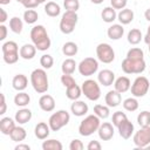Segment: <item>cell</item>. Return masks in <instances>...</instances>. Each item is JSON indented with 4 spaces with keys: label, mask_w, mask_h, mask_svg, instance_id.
Returning a JSON list of instances; mask_svg holds the SVG:
<instances>
[{
    "label": "cell",
    "mask_w": 150,
    "mask_h": 150,
    "mask_svg": "<svg viewBox=\"0 0 150 150\" xmlns=\"http://www.w3.org/2000/svg\"><path fill=\"white\" fill-rule=\"evenodd\" d=\"M30 40L38 50L45 52L50 47V39L42 25H36L30 29Z\"/></svg>",
    "instance_id": "6da1fadb"
},
{
    "label": "cell",
    "mask_w": 150,
    "mask_h": 150,
    "mask_svg": "<svg viewBox=\"0 0 150 150\" xmlns=\"http://www.w3.org/2000/svg\"><path fill=\"white\" fill-rule=\"evenodd\" d=\"M104 101L107 103V105L109 108H115L117 105L121 104V101H122V97H121V93H118L117 90H109L107 94H105V97H104Z\"/></svg>",
    "instance_id": "9a60e30c"
},
{
    "label": "cell",
    "mask_w": 150,
    "mask_h": 150,
    "mask_svg": "<svg viewBox=\"0 0 150 150\" xmlns=\"http://www.w3.org/2000/svg\"><path fill=\"white\" fill-rule=\"evenodd\" d=\"M9 28L13 33L15 34H20L22 32V28H23V22L20 18L18 16H13L11 20H9Z\"/></svg>",
    "instance_id": "e575fe53"
},
{
    "label": "cell",
    "mask_w": 150,
    "mask_h": 150,
    "mask_svg": "<svg viewBox=\"0 0 150 150\" xmlns=\"http://www.w3.org/2000/svg\"><path fill=\"white\" fill-rule=\"evenodd\" d=\"M146 149H150V144H149V145H148V146H146Z\"/></svg>",
    "instance_id": "94428289"
},
{
    "label": "cell",
    "mask_w": 150,
    "mask_h": 150,
    "mask_svg": "<svg viewBox=\"0 0 150 150\" xmlns=\"http://www.w3.org/2000/svg\"><path fill=\"white\" fill-rule=\"evenodd\" d=\"M30 83L34 88V90L39 94H43L48 90L49 84H48V76L45 69H34L30 74Z\"/></svg>",
    "instance_id": "7a4b0ae2"
},
{
    "label": "cell",
    "mask_w": 150,
    "mask_h": 150,
    "mask_svg": "<svg viewBox=\"0 0 150 150\" xmlns=\"http://www.w3.org/2000/svg\"><path fill=\"white\" fill-rule=\"evenodd\" d=\"M77 50H79V47L73 41H68L62 46V53L66 56H74L77 54Z\"/></svg>",
    "instance_id": "1f68e13d"
},
{
    "label": "cell",
    "mask_w": 150,
    "mask_h": 150,
    "mask_svg": "<svg viewBox=\"0 0 150 150\" xmlns=\"http://www.w3.org/2000/svg\"><path fill=\"white\" fill-rule=\"evenodd\" d=\"M6 36H7V27H6L4 23H1V25H0V40H1V41L5 40Z\"/></svg>",
    "instance_id": "816d5d0a"
},
{
    "label": "cell",
    "mask_w": 150,
    "mask_h": 150,
    "mask_svg": "<svg viewBox=\"0 0 150 150\" xmlns=\"http://www.w3.org/2000/svg\"><path fill=\"white\" fill-rule=\"evenodd\" d=\"M149 46V53H150V45H148Z\"/></svg>",
    "instance_id": "6125c7cd"
},
{
    "label": "cell",
    "mask_w": 150,
    "mask_h": 150,
    "mask_svg": "<svg viewBox=\"0 0 150 150\" xmlns=\"http://www.w3.org/2000/svg\"><path fill=\"white\" fill-rule=\"evenodd\" d=\"M12 86H13V88H14L15 90H18V91L25 90V89L27 88V86H28V79H27V76L23 75V74H18V75H15V76L13 77V80H12Z\"/></svg>",
    "instance_id": "d6986e66"
},
{
    "label": "cell",
    "mask_w": 150,
    "mask_h": 150,
    "mask_svg": "<svg viewBox=\"0 0 150 150\" xmlns=\"http://www.w3.org/2000/svg\"><path fill=\"white\" fill-rule=\"evenodd\" d=\"M132 141L137 148H146L150 144V127H144L136 131L134 134Z\"/></svg>",
    "instance_id": "7c38bea8"
},
{
    "label": "cell",
    "mask_w": 150,
    "mask_h": 150,
    "mask_svg": "<svg viewBox=\"0 0 150 150\" xmlns=\"http://www.w3.org/2000/svg\"><path fill=\"white\" fill-rule=\"evenodd\" d=\"M128 0H110L111 7H114L115 9H123L127 6Z\"/></svg>",
    "instance_id": "7dc6e473"
},
{
    "label": "cell",
    "mask_w": 150,
    "mask_h": 150,
    "mask_svg": "<svg viewBox=\"0 0 150 150\" xmlns=\"http://www.w3.org/2000/svg\"><path fill=\"white\" fill-rule=\"evenodd\" d=\"M82 95V89L81 87H79L76 83L70 86V87H67L66 88V96L71 100V101H75V100H79L80 96Z\"/></svg>",
    "instance_id": "4316f807"
},
{
    "label": "cell",
    "mask_w": 150,
    "mask_h": 150,
    "mask_svg": "<svg viewBox=\"0 0 150 150\" xmlns=\"http://www.w3.org/2000/svg\"><path fill=\"white\" fill-rule=\"evenodd\" d=\"M32 118V111L27 108H22L15 112V121L19 124H26Z\"/></svg>",
    "instance_id": "d4e9b609"
},
{
    "label": "cell",
    "mask_w": 150,
    "mask_h": 150,
    "mask_svg": "<svg viewBox=\"0 0 150 150\" xmlns=\"http://www.w3.org/2000/svg\"><path fill=\"white\" fill-rule=\"evenodd\" d=\"M79 73L83 76H91L94 75L98 69V61L94 57H86L83 59L79 66Z\"/></svg>",
    "instance_id": "9c48e42d"
},
{
    "label": "cell",
    "mask_w": 150,
    "mask_h": 150,
    "mask_svg": "<svg viewBox=\"0 0 150 150\" xmlns=\"http://www.w3.org/2000/svg\"><path fill=\"white\" fill-rule=\"evenodd\" d=\"M144 16H145V19H146L148 21H150V8H148V9L144 12Z\"/></svg>",
    "instance_id": "9f6ffc18"
},
{
    "label": "cell",
    "mask_w": 150,
    "mask_h": 150,
    "mask_svg": "<svg viewBox=\"0 0 150 150\" xmlns=\"http://www.w3.org/2000/svg\"><path fill=\"white\" fill-rule=\"evenodd\" d=\"M122 70L125 74H141L145 70V61L144 60H130L125 57L122 61Z\"/></svg>",
    "instance_id": "ba28073f"
},
{
    "label": "cell",
    "mask_w": 150,
    "mask_h": 150,
    "mask_svg": "<svg viewBox=\"0 0 150 150\" xmlns=\"http://www.w3.org/2000/svg\"><path fill=\"white\" fill-rule=\"evenodd\" d=\"M128 117H127V115L124 114V112H122V111H116V112H114L112 114V124L115 125V127H118L124 120H127Z\"/></svg>",
    "instance_id": "ee69618b"
},
{
    "label": "cell",
    "mask_w": 150,
    "mask_h": 150,
    "mask_svg": "<svg viewBox=\"0 0 150 150\" xmlns=\"http://www.w3.org/2000/svg\"><path fill=\"white\" fill-rule=\"evenodd\" d=\"M149 80L145 76H137L134 81V83L131 84L130 89H131V94L135 97H143L148 90H149Z\"/></svg>",
    "instance_id": "30bf717a"
},
{
    "label": "cell",
    "mask_w": 150,
    "mask_h": 150,
    "mask_svg": "<svg viewBox=\"0 0 150 150\" xmlns=\"http://www.w3.org/2000/svg\"><path fill=\"white\" fill-rule=\"evenodd\" d=\"M117 20L121 22V25H128L134 20V12L129 8H123L117 14Z\"/></svg>",
    "instance_id": "484cf974"
},
{
    "label": "cell",
    "mask_w": 150,
    "mask_h": 150,
    "mask_svg": "<svg viewBox=\"0 0 150 150\" xmlns=\"http://www.w3.org/2000/svg\"><path fill=\"white\" fill-rule=\"evenodd\" d=\"M39 105L40 108L43 110V111H53L55 109V100L52 95H48V94H45L40 97L39 100Z\"/></svg>",
    "instance_id": "e0dca14e"
},
{
    "label": "cell",
    "mask_w": 150,
    "mask_h": 150,
    "mask_svg": "<svg viewBox=\"0 0 150 150\" xmlns=\"http://www.w3.org/2000/svg\"><path fill=\"white\" fill-rule=\"evenodd\" d=\"M15 122L14 120H12L11 117H2L0 120V131L4 134V135H8L12 132V130L16 127L15 125Z\"/></svg>",
    "instance_id": "603a6c76"
},
{
    "label": "cell",
    "mask_w": 150,
    "mask_h": 150,
    "mask_svg": "<svg viewBox=\"0 0 150 150\" xmlns=\"http://www.w3.org/2000/svg\"><path fill=\"white\" fill-rule=\"evenodd\" d=\"M82 94L89 101H97L101 97V88L98 83L94 80H86L82 83Z\"/></svg>",
    "instance_id": "52a82bcc"
},
{
    "label": "cell",
    "mask_w": 150,
    "mask_h": 150,
    "mask_svg": "<svg viewBox=\"0 0 150 150\" xmlns=\"http://www.w3.org/2000/svg\"><path fill=\"white\" fill-rule=\"evenodd\" d=\"M83 148H84V145H83L82 141H80V139H73L69 144L70 150H82Z\"/></svg>",
    "instance_id": "c3c4849f"
},
{
    "label": "cell",
    "mask_w": 150,
    "mask_h": 150,
    "mask_svg": "<svg viewBox=\"0 0 150 150\" xmlns=\"http://www.w3.org/2000/svg\"><path fill=\"white\" fill-rule=\"evenodd\" d=\"M123 108L127 111H136L138 109V101L135 97H128L123 101Z\"/></svg>",
    "instance_id": "60d3db41"
},
{
    "label": "cell",
    "mask_w": 150,
    "mask_h": 150,
    "mask_svg": "<svg viewBox=\"0 0 150 150\" xmlns=\"http://www.w3.org/2000/svg\"><path fill=\"white\" fill-rule=\"evenodd\" d=\"M40 64L42 66L43 69H49L53 67L54 64V59L52 55L49 54H43L41 57H40Z\"/></svg>",
    "instance_id": "b9f144b4"
},
{
    "label": "cell",
    "mask_w": 150,
    "mask_h": 150,
    "mask_svg": "<svg viewBox=\"0 0 150 150\" xmlns=\"http://www.w3.org/2000/svg\"><path fill=\"white\" fill-rule=\"evenodd\" d=\"M101 125V121H100V117L96 116L95 114L94 115H88L84 120L81 121L80 125H79V134L81 136H90L93 135L95 131L98 130Z\"/></svg>",
    "instance_id": "3957f363"
},
{
    "label": "cell",
    "mask_w": 150,
    "mask_h": 150,
    "mask_svg": "<svg viewBox=\"0 0 150 150\" xmlns=\"http://www.w3.org/2000/svg\"><path fill=\"white\" fill-rule=\"evenodd\" d=\"M87 149L88 150H101L102 149V145L100 144L98 141H90L87 145Z\"/></svg>",
    "instance_id": "681fc988"
},
{
    "label": "cell",
    "mask_w": 150,
    "mask_h": 150,
    "mask_svg": "<svg viewBox=\"0 0 150 150\" xmlns=\"http://www.w3.org/2000/svg\"><path fill=\"white\" fill-rule=\"evenodd\" d=\"M114 86H115V90H117L118 93L123 94V93H125V91H128L130 89L131 82L127 76H120L118 79H116Z\"/></svg>",
    "instance_id": "7402d4cb"
},
{
    "label": "cell",
    "mask_w": 150,
    "mask_h": 150,
    "mask_svg": "<svg viewBox=\"0 0 150 150\" xmlns=\"http://www.w3.org/2000/svg\"><path fill=\"white\" fill-rule=\"evenodd\" d=\"M142 38H143L142 36V32L139 29H137V28H134V29L129 30L127 39H128V42L130 45H138L141 42Z\"/></svg>",
    "instance_id": "836d02e7"
},
{
    "label": "cell",
    "mask_w": 150,
    "mask_h": 150,
    "mask_svg": "<svg viewBox=\"0 0 150 150\" xmlns=\"http://www.w3.org/2000/svg\"><path fill=\"white\" fill-rule=\"evenodd\" d=\"M97 80H98V82H100L102 86L109 87V86H111V84L114 83V81H115V74H114V71H111L110 69H103V70H101V71L98 73Z\"/></svg>",
    "instance_id": "5bb4252c"
},
{
    "label": "cell",
    "mask_w": 150,
    "mask_h": 150,
    "mask_svg": "<svg viewBox=\"0 0 150 150\" xmlns=\"http://www.w3.org/2000/svg\"><path fill=\"white\" fill-rule=\"evenodd\" d=\"M6 20H7V13L4 8H0V22L4 23Z\"/></svg>",
    "instance_id": "f5cc1de1"
},
{
    "label": "cell",
    "mask_w": 150,
    "mask_h": 150,
    "mask_svg": "<svg viewBox=\"0 0 150 150\" xmlns=\"http://www.w3.org/2000/svg\"><path fill=\"white\" fill-rule=\"evenodd\" d=\"M0 97H1V109H0V115H4V114L6 112L7 104H6V98H5V95H4V94H0Z\"/></svg>",
    "instance_id": "f907efd6"
},
{
    "label": "cell",
    "mask_w": 150,
    "mask_h": 150,
    "mask_svg": "<svg viewBox=\"0 0 150 150\" xmlns=\"http://www.w3.org/2000/svg\"><path fill=\"white\" fill-rule=\"evenodd\" d=\"M117 129H118L120 136H121L122 138H124V139H129V138L131 137V135L134 134V124H132L128 118L124 120V121L117 127Z\"/></svg>",
    "instance_id": "2e32d148"
},
{
    "label": "cell",
    "mask_w": 150,
    "mask_h": 150,
    "mask_svg": "<svg viewBox=\"0 0 150 150\" xmlns=\"http://www.w3.org/2000/svg\"><path fill=\"white\" fill-rule=\"evenodd\" d=\"M127 57L130 59V60H136V61H138V60H144V53H143V50H142L141 48L134 47V48H131V49L128 50Z\"/></svg>",
    "instance_id": "74e56055"
},
{
    "label": "cell",
    "mask_w": 150,
    "mask_h": 150,
    "mask_svg": "<svg viewBox=\"0 0 150 150\" xmlns=\"http://www.w3.org/2000/svg\"><path fill=\"white\" fill-rule=\"evenodd\" d=\"M45 13L48 15V16H52V18H55L57 15H60L61 13V8L60 6L54 2V1H49L45 5Z\"/></svg>",
    "instance_id": "83f0119b"
},
{
    "label": "cell",
    "mask_w": 150,
    "mask_h": 150,
    "mask_svg": "<svg viewBox=\"0 0 150 150\" xmlns=\"http://www.w3.org/2000/svg\"><path fill=\"white\" fill-rule=\"evenodd\" d=\"M70 110L75 116L81 117V116H84L88 112V104L84 103L83 101L75 100L74 103H71V105H70Z\"/></svg>",
    "instance_id": "ac0fdd59"
},
{
    "label": "cell",
    "mask_w": 150,
    "mask_h": 150,
    "mask_svg": "<svg viewBox=\"0 0 150 150\" xmlns=\"http://www.w3.org/2000/svg\"><path fill=\"white\" fill-rule=\"evenodd\" d=\"M2 49V57H4V61L8 64H13L15 62H18L19 60V55H20V50H19V47L16 45V42L14 41H7L2 45L1 47Z\"/></svg>",
    "instance_id": "8992f818"
},
{
    "label": "cell",
    "mask_w": 150,
    "mask_h": 150,
    "mask_svg": "<svg viewBox=\"0 0 150 150\" xmlns=\"http://www.w3.org/2000/svg\"><path fill=\"white\" fill-rule=\"evenodd\" d=\"M69 120H70V115L67 110H57L49 117L48 124L52 131H59L61 128H63L69 123Z\"/></svg>",
    "instance_id": "5b68a950"
},
{
    "label": "cell",
    "mask_w": 150,
    "mask_h": 150,
    "mask_svg": "<svg viewBox=\"0 0 150 150\" xmlns=\"http://www.w3.org/2000/svg\"><path fill=\"white\" fill-rule=\"evenodd\" d=\"M62 143L57 139H47L42 143L43 150H62Z\"/></svg>",
    "instance_id": "8d00e7d4"
},
{
    "label": "cell",
    "mask_w": 150,
    "mask_h": 150,
    "mask_svg": "<svg viewBox=\"0 0 150 150\" xmlns=\"http://www.w3.org/2000/svg\"><path fill=\"white\" fill-rule=\"evenodd\" d=\"M79 16L76 14V12H70V11H66L60 20V30L63 34H70L74 32L75 26L77 23Z\"/></svg>",
    "instance_id": "277c9868"
},
{
    "label": "cell",
    "mask_w": 150,
    "mask_h": 150,
    "mask_svg": "<svg viewBox=\"0 0 150 150\" xmlns=\"http://www.w3.org/2000/svg\"><path fill=\"white\" fill-rule=\"evenodd\" d=\"M30 102V97L27 93L25 91H19L15 96H14V103L18 105V107H21V108H25L28 103Z\"/></svg>",
    "instance_id": "4dcf8cb0"
},
{
    "label": "cell",
    "mask_w": 150,
    "mask_h": 150,
    "mask_svg": "<svg viewBox=\"0 0 150 150\" xmlns=\"http://www.w3.org/2000/svg\"><path fill=\"white\" fill-rule=\"evenodd\" d=\"M36 54V47L32 43H26L20 48V56L25 60H32Z\"/></svg>",
    "instance_id": "cb8c5ba5"
},
{
    "label": "cell",
    "mask_w": 150,
    "mask_h": 150,
    "mask_svg": "<svg viewBox=\"0 0 150 150\" xmlns=\"http://www.w3.org/2000/svg\"><path fill=\"white\" fill-rule=\"evenodd\" d=\"M94 114L96 116H98L102 120H105L109 117L110 115V110H109V107L108 105H102V104H96L94 107Z\"/></svg>",
    "instance_id": "d590c367"
},
{
    "label": "cell",
    "mask_w": 150,
    "mask_h": 150,
    "mask_svg": "<svg viewBox=\"0 0 150 150\" xmlns=\"http://www.w3.org/2000/svg\"><path fill=\"white\" fill-rule=\"evenodd\" d=\"M36 1H38V2H39V4H43V2H45V1H46V0H36Z\"/></svg>",
    "instance_id": "91938a15"
},
{
    "label": "cell",
    "mask_w": 150,
    "mask_h": 150,
    "mask_svg": "<svg viewBox=\"0 0 150 150\" xmlns=\"http://www.w3.org/2000/svg\"><path fill=\"white\" fill-rule=\"evenodd\" d=\"M96 55L98 61L103 63H111L115 59V52L109 43H100L96 47Z\"/></svg>",
    "instance_id": "8fae6325"
},
{
    "label": "cell",
    "mask_w": 150,
    "mask_h": 150,
    "mask_svg": "<svg viewBox=\"0 0 150 150\" xmlns=\"http://www.w3.org/2000/svg\"><path fill=\"white\" fill-rule=\"evenodd\" d=\"M18 2H20L23 7H26L27 9H33L35 7H38L40 4L36 0H16Z\"/></svg>",
    "instance_id": "bcb514c9"
},
{
    "label": "cell",
    "mask_w": 150,
    "mask_h": 150,
    "mask_svg": "<svg viewBox=\"0 0 150 150\" xmlns=\"http://www.w3.org/2000/svg\"><path fill=\"white\" fill-rule=\"evenodd\" d=\"M15 150H30V146L28 144H18L15 146Z\"/></svg>",
    "instance_id": "db71d44e"
},
{
    "label": "cell",
    "mask_w": 150,
    "mask_h": 150,
    "mask_svg": "<svg viewBox=\"0 0 150 150\" xmlns=\"http://www.w3.org/2000/svg\"><path fill=\"white\" fill-rule=\"evenodd\" d=\"M63 6H64L66 11L77 12V9L80 8V1L79 0H64Z\"/></svg>",
    "instance_id": "7bdbcfd3"
},
{
    "label": "cell",
    "mask_w": 150,
    "mask_h": 150,
    "mask_svg": "<svg viewBox=\"0 0 150 150\" xmlns=\"http://www.w3.org/2000/svg\"><path fill=\"white\" fill-rule=\"evenodd\" d=\"M61 82H62V84L67 88V87H70V86H73V84H75L76 82H75V80H74V77L71 76V75H68V74H63L62 76H61Z\"/></svg>",
    "instance_id": "f6af8a7d"
},
{
    "label": "cell",
    "mask_w": 150,
    "mask_h": 150,
    "mask_svg": "<svg viewBox=\"0 0 150 150\" xmlns=\"http://www.w3.org/2000/svg\"><path fill=\"white\" fill-rule=\"evenodd\" d=\"M38 19H39V14H38V12L34 11V9H27V11L23 13V20H25V22L28 23V25L35 23V22L38 21Z\"/></svg>",
    "instance_id": "ab89813d"
},
{
    "label": "cell",
    "mask_w": 150,
    "mask_h": 150,
    "mask_svg": "<svg viewBox=\"0 0 150 150\" xmlns=\"http://www.w3.org/2000/svg\"><path fill=\"white\" fill-rule=\"evenodd\" d=\"M26 136H27V132H26L25 128H22V127H15L12 130V132L9 134L11 139L14 142H19V143L22 142L26 138Z\"/></svg>",
    "instance_id": "f1b7e54d"
},
{
    "label": "cell",
    "mask_w": 150,
    "mask_h": 150,
    "mask_svg": "<svg viewBox=\"0 0 150 150\" xmlns=\"http://www.w3.org/2000/svg\"><path fill=\"white\" fill-rule=\"evenodd\" d=\"M76 62L75 60L73 59H66L63 62H62V66H61V70L63 74H68V75H71L74 71H75V68H76Z\"/></svg>",
    "instance_id": "d6a6232c"
},
{
    "label": "cell",
    "mask_w": 150,
    "mask_h": 150,
    "mask_svg": "<svg viewBox=\"0 0 150 150\" xmlns=\"http://www.w3.org/2000/svg\"><path fill=\"white\" fill-rule=\"evenodd\" d=\"M97 132H98V137H100L102 141H109V139H111L112 136H114V127H112L111 123L104 122V123H102V124L100 125Z\"/></svg>",
    "instance_id": "4fadbf2b"
},
{
    "label": "cell",
    "mask_w": 150,
    "mask_h": 150,
    "mask_svg": "<svg viewBox=\"0 0 150 150\" xmlns=\"http://www.w3.org/2000/svg\"><path fill=\"white\" fill-rule=\"evenodd\" d=\"M101 16H102V19H103L104 22L110 23L114 20H116L117 13H116V11H115L114 7H105V8H103V11L101 13Z\"/></svg>",
    "instance_id": "f546056e"
},
{
    "label": "cell",
    "mask_w": 150,
    "mask_h": 150,
    "mask_svg": "<svg viewBox=\"0 0 150 150\" xmlns=\"http://www.w3.org/2000/svg\"><path fill=\"white\" fill-rule=\"evenodd\" d=\"M144 42L146 45H150V26L148 27V30H146V34L144 36Z\"/></svg>",
    "instance_id": "11a10c76"
},
{
    "label": "cell",
    "mask_w": 150,
    "mask_h": 150,
    "mask_svg": "<svg viewBox=\"0 0 150 150\" xmlns=\"http://www.w3.org/2000/svg\"><path fill=\"white\" fill-rule=\"evenodd\" d=\"M93 4H95V5H100V4H102L103 2V0H90Z\"/></svg>",
    "instance_id": "6f0895ef"
},
{
    "label": "cell",
    "mask_w": 150,
    "mask_h": 150,
    "mask_svg": "<svg viewBox=\"0 0 150 150\" xmlns=\"http://www.w3.org/2000/svg\"><path fill=\"white\" fill-rule=\"evenodd\" d=\"M50 127L49 124L45 123V122H40L35 125V129H34V134L35 136L39 138V139H46L49 134H50Z\"/></svg>",
    "instance_id": "ffe728a7"
},
{
    "label": "cell",
    "mask_w": 150,
    "mask_h": 150,
    "mask_svg": "<svg viewBox=\"0 0 150 150\" xmlns=\"http://www.w3.org/2000/svg\"><path fill=\"white\" fill-rule=\"evenodd\" d=\"M137 123L139 124L141 128L150 127V111H148V110L141 111L137 116Z\"/></svg>",
    "instance_id": "f35d334b"
},
{
    "label": "cell",
    "mask_w": 150,
    "mask_h": 150,
    "mask_svg": "<svg viewBox=\"0 0 150 150\" xmlns=\"http://www.w3.org/2000/svg\"><path fill=\"white\" fill-rule=\"evenodd\" d=\"M124 34V28L122 25L120 23H115V25H111L108 30H107V35L109 39L111 40H120Z\"/></svg>",
    "instance_id": "44dd1931"
},
{
    "label": "cell",
    "mask_w": 150,
    "mask_h": 150,
    "mask_svg": "<svg viewBox=\"0 0 150 150\" xmlns=\"http://www.w3.org/2000/svg\"><path fill=\"white\" fill-rule=\"evenodd\" d=\"M11 2V0H0V4L1 5H8Z\"/></svg>",
    "instance_id": "680465c9"
}]
</instances>
